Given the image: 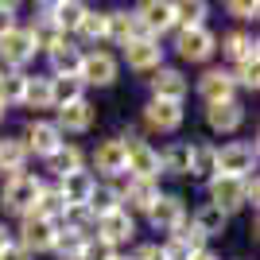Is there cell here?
I'll list each match as a JSON object with an SVG mask.
<instances>
[{
  "label": "cell",
  "instance_id": "obj_31",
  "mask_svg": "<svg viewBox=\"0 0 260 260\" xmlns=\"http://www.w3.org/2000/svg\"><path fill=\"white\" fill-rule=\"evenodd\" d=\"M23 105H31V109H51V105H54L51 78H27V86H23Z\"/></svg>",
  "mask_w": 260,
  "mask_h": 260
},
{
  "label": "cell",
  "instance_id": "obj_37",
  "mask_svg": "<svg viewBox=\"0 0 260 260\" xmlns=\"http://www.w3.org/2000/svg\"><path fill=\"white\" fill-rule=\"evenodd\" d=\"M82 78H51V93H54V105L62 109L70 101H82Z\"/></svg>",
  "mask_w": 260,
  "mask_h": 260
},
{
  "label": "cell",
  "instance_id": "obj_30",
  "mask_svg": "<svg viewBox=\"0 0 260 260\" xmlns=\"http://www.w3.org/2000/svg\"><path fill=\"white\" fill-rule=\"evenodd\" d=\"M86 210L93 217H105V214H113V210H120V190H117V186H93Z\"/></svg>",
  "mask_w": 260,
  "mask_h": 260
},
{
  "label": "cell",
  "instance_id": "obj_48",
  "mask_svg": "<svg viewBox=\"0 0 260 260\" xmlns=\"http://www.w3.org/2000/svg\"><path fill=\"white\" fill-rule=\"evenodd\" d=\"M113 260H132V256H113Z\"/></svg>",
  "mask_w": 260,
  "mask_h": 260
},
{
  "label": "cell",
  "instance_id": "obj_15",
  "mask_svg": "<svg viewBox=\"0 0 260 260\" xmlns=\"http://www.w3.org/2000/svg\"><path fill=\"white\" fill-rule=\"evenodd\" d=\"M233 74L229 70H206L198 78V93L206 98V105H221V101H233Z\"/></svg>",
  "mask_w": 260,
  "mask_h": 260
},
{
  "label": "cell",
  "instance_id": "obj_20",
  "mask_svg": "<svg viewBox=\"0 0 260 260\" xmlns=\"http://www.w3.org/2000/svg\"><path fill=\"white\" fill-rule=\"evenodd\" d=\"M206 120L214 132H237L245 124V109L237 101H221V105H210L206 109Z\"/></svg>",
  "mask_w": 260,
  "mask_h": 260
},
{
  "label": "cell",
  "instance_id": "obj_17",
  "mask_svg": "<svg viewBox=\"0 0 260 260\" xmlns=\"http://www.w3.org/2000/svg\"><path fill=\"white\" fill-rule=\"evenodd\" d=\"M144 120L152 124V128L159 132H175L179 124H183V105H175V101H148V109H144Z\"/></svg>",
  "mask_w": 260,
  "mask_h": 260
},
{
  "label": "cell",
  "instance_id": "obj_18",
  "mask_svg": "<svg viewBox=\"0 0 260 260\" xmlns=\"http://www.w3.org/2000/svg\"><path fill=\"white\" fill-rule=\"evenodd\" d=\"M152 93H155V101H175V105H183V98H186V78L179 74V70H155V78H152Z\"/></svg>",
  "mask_w": 260,
  "mask_h": 260
},
{
  "label": "cell",
  "instance_id": "obj_4",
  "mask_svg": "<svg viewBox=\"0 0 260 260\" xmlns=\"http://www.w3.org/2000/svg\"><path fill=\"white\" fill-rule=\"evenodd\" d=\"M132 16H136V23H140V31L148 35V39H155V35H163L167 27H175V8H171V0H144Z\"/></svg>",
  "mask_w": 260,
  "mask_h": 260
},
{
  "label": "cell",
  "instance_id": "obj_8",
  "mask_svg": "<svg viewBox=\"0 0 260 260\" xmlns=\"http://www.w3.org/2000/svg\"><path fill=\"white\" fill-rule=\"evenodd\" d=\"M54 233H58L54 221H43V217L27 214L23 217V229H20V249L23 252H47V249H54Z\"/></svg>",
  "mask_w": 260,
  "mask_h": 260
},
{
  "label": "cell",
  "instance_id": "obj_28",
  "mask_svg": "<svg viewBox=\"0 0 260 260\" xmlns=\"http://www.w3.org/2000/svg\"><path fill=\"white\" fill-rule=\"evenodd\" d=\"M31 214L43 217V221H58V217H66V202H62V194H58V186H43V194H39V202H35Z\"/></svg>",
  "mask_w": 260,
  "mask_h": 260
},
{
  "label": "cell",
  "instance_id": "obj_36",
  "mask_svg": "<svg viewBox=\"0 0 260 260\" xmlns=\"http://www.w3.org/2000/svg\"><path fill=\"white\" fill-rule=\"evenodd\" d=\"M105 31H109V16H105V12H86L82 23H78V35H82L86 43H101Z\"/></svg>",
  "mask_w": 260,
  "mask_h": 260
},
{
  "label": "cell",
  "instance_id": "obj_22",
  "mask_svg": "<svg viewBox=\"0 0 260 260\" xmlns=\"http://www.w3.org/2000/svg\"><path fill=\"white\" fill-rule=\"evenodd\" d=\"M140 23H136V16H128V12H113L109 16V31H105V39H113V43H120V47H128L132 39H140Z\"/></svg>",
  "mask_w": 260,
  "mask_h": 260
},
{
  "label": "cell",
  "instance_id": "obj_33",
  "mask_svg": "<svg viewBox=\"0 0 260 260\" xmlns=\"http://www.w3.org/2000/svg\"><path fill=\"white\" fill-rule=\"evenodd\" d=\"M225 225H229V217L217 206H202L194 214V229L202 233V237H217V233H225Z\"/></svg>",
  "mask_w": 260,
  "mask_h": 260
},
{
  "label": "cell",
  "instance_id": "obj_39",
  "mask_svg": "<svg viewBox=\"0 0 260 260\" xmlns=\"http://www.w3.org/2000/svg\"><path fill=\"white\" fill-rule=\"evenodd\" d=\"M233 86L256 89V86H260V66H256V62H241V66H237V74H233Z\"/></svg>",
  "mask_w": 260,
  "mask_h": 260
},
{
  "label": "cell",
  "instance_id": "obj_2",
  "mask_svg": "<svg viewBox=\"0 0 260 260\" xmlns=\"http://www.w3.org/2000/svg\"><path fill=\"white\" fill-rule=\"evenodd\" d=\"M124 171H132V179H155L159 175V152L152 144H144L136 132L124 136Z\"/></svg>",
  "mask_w": 260,
  "mask_h": 260
},
{
  "label": "cell",
  "instance_id": "obj_10",
  "mask_svg": "<svg viewBox=\"0 0 260 260\" xmlns=\"http://www.w3.org/2000/svg\"><path fill=\"white\" fill-rule=\"evenodd\" d=\"M62 144H66V140H62V132L54 128L51 120H31V124H27V144H23L27 152L47 155V159H51V155L58 152Z\"/></svg>",
  "mask_w": 260,
  "mask_h": 260
},
{
  "label": "cell",
  "instance_id": "obj_47",
  "mask_svg": "<svg viewBox=\"0 0 260 260\" xmlns=\"http://www.w3.org/2000/svg\"><path fill=\"white\" fill-rule=\"evenodd\" d=\"M190 260H217V256H214V252H206V249H202V252H194Z\"/></svg>",
  "mask_w": 260,
  "mask_h": 260
},
{
  "label": "cell",
  "instance_id": "obj_3",
  "mask_svg": "<svg viewBox=\"0 0 260 260\" xmlns=\"http://www.w3.org/2000/svg\"><path fill=\"white\" fill-rule=\"evenodd\" d=\"M256 167V144H225L217 152V175L225 179H249V171Z\"/></svg>",
  "mask_w": 260,
  "mask_h": 260
},
{
  "label": "cell",
  "instance_id": "obj_35",
  "mask_svg": "<svg viewBox=\"0 0 260 260\" xmlns=\"http://www.w3.org/2000/svg\"><path fill=\"white\" fill-rule=\"evenodd\" d=\"M82 249H86V237H82V233H74V229H58V233H54V252L62 260H78Z\"/></svg>",
  "mask_w": 260,
  "mask_h": 260
},
{
  "label": "cell",
  "instance_id": "obj_24",
  "mask_svg": "<svg viewBox=\"0 0 260 260\" xmlns=\"http://www.w3.org/2000/svg\"><path fill=\"white\" fill-rule=\"evenodd\" d=\"M93 163H98L101 175H124V144L120 140H105L98 148V155H93Z\"/></svg>",
  "mask_w": 260,
  "mask_h": 260
},
{
  "label": "cell",
  "instance_id": "obj_43",
  "mask_svg": "<svg viewBox=\"0 0 260 260\" xmlns=\"http://www.w3.org/2000/svg\"><path fill=\"white\" fill-rule=\"evenodd\" d=\"M16 27V4H0V35Z\"/></svg>",
  "mask_w": 260,
  "mask_h": 260
},
{
  "label": "cell",
  "instance_id": "obj_44",
  "mask_svg": "<svg viewBox=\"0 0 260 260\" xmlns=\"http://www.w3.org/2000/svg\"><path fill=\"white\" fill-rule=\"evenodd\" d=\"M132 260H163V252H159V245H140Z\"/></svg>",
  "mask_w": 260,
  "mask_h": 260
},
{
  "label": "cell",
  "instance_id": "obj_5",
  "mask_svg": "<svg viewBox=\"0 0 260 260\" xmlns=\"http://www.w3.org/2000/svg\"><path fill=\"white\" fill-rule=\"evenodd\" d=\"M78 78H82V86H113V82H117V58L105 54V51L82 54V70H78Z\"/></svg>",
  "mask_w": 260,
  "mask_h": 260
},
{
  "label": "cell",
  "instance_id": "obj_7",
  "mask_svg": "<svg viewBox=\"0 0 260 260\" xmlns=\"http://www.w3.org/2000/svg\"><path fill=\"white\" fill-rule=\"evenodd\" d=\"M35 39H31V31L27 27H12V31H4L0 35V58L8 66H23V62H31L35 58Z\"/></svg>",
  "mask_w": 260,
  "mask_h": 260
},
{
  "label": "cell",
  "instance_id": "obj_26",
  "mask_svg": "<svg viewBox=\"0 0 260 260\" xmlns=\"http://www.w3.org/2000/svg\"><path fill=\"white\" fill-rule=\"evenodd\" d=\"M23 159H27L23 140H4L0 144V175H8V179L23 175Z\"/></svg>",
  "mask_w": 260,
  "mask_h": 260
},
{
  "label": "cell",
  "instance_id": "obj_41",
  "mask_svg": "<svg viewBox=\"0 0 260 260\" xmlns=\"http://www.w3.org/2000/svg\"><path fill=\"white\" fill-rule=\"evenodd\" d=\"M260 4L256 0H229V16H237V20H256Z\"/></svg>",
  "mask_w": 260,
  "mask_h": 260
},
{
  "label": "cell",
  "instance_id": "obj_6",
  "mask_svg": "<svg viewBox=\"0 0 260 260\" xmlns=\"http://www.w3.org/2000/svg\"><path fill=\"white\" fill-rule=\"evenodd\" d=\"M175 47H179V54L186 62H206L210 54L217 51V35L210 27H190V31H179Z\"/></svg>",
  "mask_w": 260,
  "mask_h": 260
},
{
  "label": "cell",
  "instance_id": "obj_12",
  "mask_svg": "<svg viewBox=\"0 0 260 260\" xmlns=\"http://www.w3.org/2000/svg\"><path fill=\"white\" fill-rule=\"evenodd\" d=\"M93 186H98V179H93L89 171H70V175H62V183H58V194H62L66 210L86 206L89 194H93Z\"/></svg>",
  "mask_w": 260,
  "mask_h": 260
},
{
  "label": "cell",
  "instance_id": "obj_34",
  "mask_svg": "<svg viewBox=\"0 0 260 260\" xmlns=\"http://www.w3.org/2000/svg\"><path fill=\"white\" fill-rule=\"evenodd\" d=\"M190 175H217V148L210 144H190Z\"/></svg>",
  "mask_w": 260,
  "mask_h": 260
},
{
  "label": "cell",
  "instance_id": "obj_14",
  "mask_svg": "<svg viewBox=\"0 0 260 260\" xmlns=\"http://www.w3.org/2000/svg\"><path fill=\"white\" fill-rule=\"evenodd\" d=\"M124 58H128L132 70H159V62H163V47H159V39H148V35H140V39H132V43L124 47Z\"/></svg>",
  "mask_w": 260,
  "mask_h": 260
},
{
  "label": "cell",
  "instance_id": "obj_1",
  "mask_svg": "<svg viewBox=\"0 0 260 260\" xmlns=\"http://www.w3.org/2000/svg\"><path fill=\"white\" fill-rule=\"evenodd\" d=\"M39 194H43V179H35V175H16V179H8V183H4L0 206L8 210V214L27 217V214L35 210V202H39Z\"/></svg>",
  "mask_w": 260,
  "mask_h": 260
},
{
  "label": "cell",
  "instance_id": "obj_11",
  "mask_svg": "<svg viewBox=\"0 0 260 260\" xmlns=\"http://www.w3.org/2000/svg\"><path fill=\"white\" fill-rule=\"evenodd\" d=\"M132 233H136V225H132V214L124 206L113 210V214H105V217H98V241H105L109 249L120 245V241H128Z\"/></svg>",
  "mask_w": 260,
  "mask_h": 260
},
{
  "label": "cell",
  "instance_id": "obj_49",
  "mask_svg": "<svg viewBox=\"0 0 260 260\" xmlns=\"http://www.w3.org/2000/svg\"><path fill=\"white\" fill-rule=\"evenodd\" d=\"M0 120H4V105H0Z\"/></svg>",
  "mask_w": 260,
  "mask_h": 260
},
{
  "label": "cell",
  "instance_id": "obj_38",
  "mask_svg": "<svg viewBox=\"0 0 260 260\" xmlns=\"http://www.w3.org/2000/svg\"><path fill=\"white\" fill-rule=\"evenodd\" d=\"M51 171H58V179H62V175H70V171H82V152H78L74 144H70V148H58V152L51 155Z\"/></svg>",
  "mask_w": 260,
  "mask_h": 260
},
{
  "label": "cell",
  "instance_id": "obj_21",
  "mask_svg": "<svg viewBox=\"0 0 260 260\" xmlns=\"http://www.w3.org/2000/svg\"><path fill=\"white\" fill-rule=\"evenodd\" d=\"M120 202H128L132 210H144V214H148V210L159 202V186H155V179H132L128 190L120 194Z\"/></svg>",
  "mask_w": 260,
  "mask_h": 260
},
{
  "label": "cell",
  "instance_id": "obj_46",
  "mask_svg": "<svg viewBox=\"0 0 260 260\" xmlns=\"http://www.w3.org/2000/svg\"><path fill=\"white\" fill-rule=\"evenodd\" d=\"M8 245H12V237H8V229H4V225H0V252H4V249H8Z\"/></svg>",
  "mask_w": 260,
  "mask_h": 260
},
{
  "label": "cell",
  "instance_id": "obj_23",
  "mask_svg": "<svg viewBox=\"0 0 260 260\" xmlns=\"http://www.w3.org/2000/svg\"><path fill=\"white\" fill-rule=\"evenodd\" d=\"M86 4L82 0H62V4H51V20L58 23V31H78V23H82V16H86Z\"/></svg>",
  "mask_w": 260,
  "mask_h": 260
},
{
  "label": "cell",
  "instance_id": "obj_19",
  "mask_svg": "<svg viewBox=\"0 0 260 260\" xmlns=\"http://www.w3.org/2000/svg\"><path fill=\"white\" fill-rule=\"evenodd\" d=\"M51 70H54V78H78V70H82V51H78L74 43H54L51 51Z\"/></svg>",
  "mask_w": 260,
  "mask_h": 260
},
{
  "label": "cell",
  "instance_id": "obj_16",
  "mask_svg": "<svg viewBox=\"0 0 260 260\" xmlns=\"http://www.w3.org/2000/svg\"><path fill=\"white\" fill-rule=\"evenodd\" d=\"M89 124H93V105H89L86 98L62 105V109H58V120H54V128H58V132H86Z\"/></svg>",
  "mask_w": 260,
  "mask_h": 260
},
{
  "label": "cell",
  "instance_id": "obj_9",
  "mask_svg": "<svg viewBox=\"0 0 260 260\" xmlns=\"http://www.w3.org/2000/svg\"><path fill=\"white\" fill-rule=\"evenodd\" d=\"M210 206H217L221 214H233V210H241V206H249L245 202V179H225V175H214V183H210Z\"/></svg>",
  "mask_w": 260,
  "mask_h": 260
},
{
  "label": "cell",
  "instance_id": "obj_29",
  "mask_svg": "<svg viewBox=\"0 0 260 260\" xmlns=\"http://www.w3.org/2000/svg\"><path fill=\"white\" fill-rule=\"evenodd\" d=\"M23 86H27V74H20V70H0V105H23Z\"/></svg>",
  "mask_w": 260,
  "mask_h": 260
},
{
  "label": "cell",
  "instance_id": "obj_25",
  "mask_svg": "<svg viewBox=\"0 0 260 260\" xmlns=\"http://www.w3.org/2000/svg\"><path fill=\"white\" fill-rule=\"evenodd\" d=\"M221 51L233 58V62H256V43H252V35H245V31H229L225 39H221Z\"/></svg>",
  "mask_w": 260,
  "mask_h": 260
},
{
  "label": "cell",
  "instance_id": "obj_13",
  "mask_svg": "<svg viewBox=\"0 0 260 260\" xmlns=\"http://www.w3.org/2000/svg\"><path fill=\"white\" fill-rule=\"evenodd\" d=\"M148 217H152L155 229H171L175 233L179 225H186V206H183L179 194H159V202L148 210Z\"/></svg>",
  "mask_w": 260,
  "mask_h": 260
},
{
  "label": "cell",
  "instance_id": "obj_45",
  "mask_svg": "<svg viewBox=\"0 0 260 260\" xmlns=\"http://www.w3.org/2000/svg\"><path fill=\"white\" fill-rule=\"evenodd\" d=\"M0 260H31V252H23L20 245H8V249L0 252Z\"/></svg>",
  "mask_w": 260,
  "mask_h": 260
},
{
  "label": "cell",
  "instance_id": "obj_42",
  "mask_svg": "<svg viewBox=\"0 0 260 260\" xmlns=\"http://www.w3.org/2000/svg\"><path fill=\"white\" fill-rule=\"evenodd\" d=\"M163 260H190V256H194V252H190V249H186V245H183V241H167V245H163Z\"/></svg>",
  "mask_w": 260,
  "mask_h": 260
},
{
  "label": "cell",
  "instance_id": "obj_40",
  "mask_svg": "<svg viewBox=\"0 0 260 260\" xmlns=\"http://www.w3.org/2000/svg\"><path fill=\"white\" fill-rule=\"evenodd\" d=\"M113 256H117V252L109 249L105 241H86V249H82L78 260H113Z\"/></svg>",
  "mask_w": 260,
  "mask_h": 260
},
{
  "label": "cell",
  "instance_id": "obj_27",
  "mask_svg": "<svg viewBox=\"0 0 260 260\" xmlns=\"http://www.w3.org/2000/svg\"><path fill=\"white\" fill-rule=\"evenodd\" d=\"M175 8V23L183 27V31H190V27H202V20H206V0H179V4H171Z\"/></svg>",
  "mask_w": 260,
  "mask_h": 260
},
{
  "label": "cell",
  "instance_id": "obj_32",
  "mask_svg": "<svg viewBox=\"0 0 260 260\" xmlns=\"http://www.w3.org/2000/svg\"><path fill=\"white\" fill-rule=\"evenodd\" d=\"M159 171L190 175V144H171V148L159 155Z\"/></svg>",
  "mask_w": 260,
  "mask_h": 260
}]
</instances>
